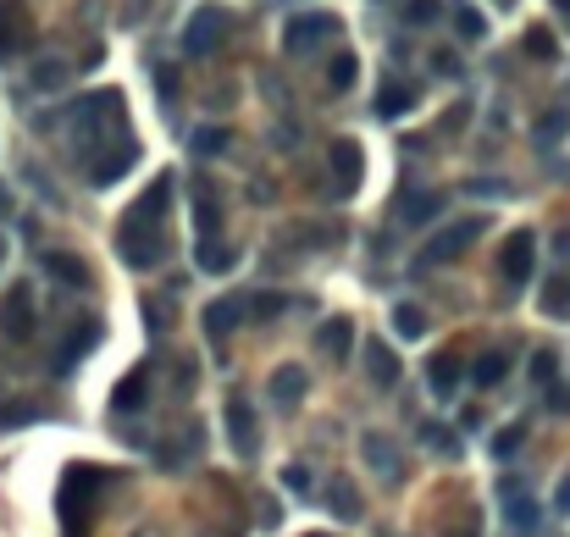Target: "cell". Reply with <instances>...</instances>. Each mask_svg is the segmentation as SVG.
Masks as SVG:
<instances>
[{"mask_svg":"<svg viewBox=\"0 0 570 537\" xmlns=\"http://www.w3.org/2000/svg\"><path fill=\"white\" fill-rule=\"evenodd\" d=\"M438 211H443V200H438V194H404V205H399V222L421 227L427 216H438Z\"/></svg>","mask_w":570,"mask_h":537,"instance_id":"d4e9b609","label":"cell"},{"mask_svg":"<svg viewBox=\"0 0 570 537\" xmlns=\"http://www.w3.org/2000/svg\"><path fill=\"white\" fill-rule=\"evenodd\" d=\"M0 261H6V239H0Z\"/></svg>","mask_w":570,"mask_h":537,"instance_id":"681fc988","label":"cell"},{"mask_svg":"<svg viewBox=\"0 0 570 537\" xmlns=\"http://www.w3.org/2000/svg\"><path fill=\"white\" fill-rule=\"evenodd\" d=\"M338 34V17L333 12H299L283 23V50L288 56H310V50H321L327 39Z\"/></svg>","mask_w":570,"mask_h":537,"instance_id":"3957f363","label":"cell"},{"mask_svg":"<svg viewBox=\"0 0 570 537\" xmlns=\"http://www.w3.org/2000/svg\"><path fill=\"white\" fill-rule=\"evenodd\" d=\"M67 78H72L67 61H39V67H34V89H45V95H50V89H61Z\"/></svg>","mask_w":570,"mask_h":537,"instance_id":"836d02e7","label":"cell"},{"mask_svg":"<svg viewBox=\"0 0 570 537\" xmlns=\"http://www.w3.org/2000/svg\"><path fill=\"white\" fill-rule=\"evenodd\" d=\"M227 139H233L227 128H200V133L189 139V150H194V156H222V150H227Z\"/></svg>","mask_w":570,"mask_h":537,"instance_id":"1f68e13d","label":"cell"},{"mask_svg":"<svg viewBox=\"0 0 570 537\" xmlns=\"http://www.w3.org/2000/svg\"><path fill=\"white\" fill-rule=\"evenodd\" d=\"M565 128H570V111L565 106H548L543 117H537V144H554V139H565Z\"/></svg>","mask_w":570,"mask_h":537,"instance_id":"f1b7e54d","label":"cell"},{"mask_svg":"<svg viewBox=\"0 0 570 537\" xmlns=\"http://www.w3.org/2000/svg\"><path fill=\"white\" fill-rule=\"evenodd\" d=\"M504 521H510L515 532H532L537 526V504L526 499V493H515L510 482H504Z\"/></svg>","mask_w":570,"mask_h":537,"instance_id":"603a6c76","label":"cell"},{"mask_svg":"<svg viewBox=\"0 0 570 537\" xmlns=\"http://www.w3.org/2000/svg\"><path fill=\"white\" fill-rule=\"evenodd\" d=\"M427 388H432V399H454V388H460V355H432L427 360Z\"/></svg>","mask_w":570,"mask_h":537,"instance_id":"4fadbf2b","label":"cell"},{"mask_svg":"<svg viewBox=\"0 0 570 537\" xmlns=\"http://www.w3.org/2000/svg\"><path fill=\"white\" fill-rule=\"evenodd\" d=\"M476 233H482V222H476V216H465V222H449L443 233H432V244L421 250V261H416V266L427 272V266H449V261H460L465 244H471Z\"/></svg>","mask_w":570,"mask_h":537,"instance_id":"5b68a950","label":"cell"},{"mask_svg":"<svg viewBox=\"0 0 570 537\" xmlns=\"http://www.w3.org/2000/svg\"><path fill=\"white\" fill-rule=\"evenodd\" d=\"M521 443H526V427H504L499 438H493V454H499V460H510V454L521 449Z\"/></svg>","mask_w":570,"mask_h":537,"instance_id":"8d00e7d4","label":"cell"},{"mask_svg":"<svg viewBox=\"0 0 570 537\" xmlns=\"http://www.w3.org/2000/svg\"><path fill=\"white\" fill-rule=\"evenodd\" d=\"M504 377H510V349H482V355L471 360V382H476V388H499Z\"/></svg>","mask_w":570,"mask_h":537,"instance_id":"9a60e30c","label":"cell"},{"mask_svg":"<svg viewBox=\"0 0 570 537\" xmlns=\"http://www.w3.org/2000/svg\"><path fill=\"white\" fill-rule=\"evenodd\" d=\"M454 34H460V39H482L487 34L482 12H476V6H454Z\"/></svg>","mask_w":570,"mask_h":537,"instance_id":"e575fe53","label":"cell"},{"mask_svg":"<svg viewBox=\"0 0 570 537\" xmlns=\"http://www.w3.org/2000/svg\"><path fill=\"white\" fill-rule=\"evenodd\" d=\"M310 482H316V477H310V466H283V488L288 493H310Z\"/></svg>","mask_w":570,"mask_h":537,"instance_id":"ab89813d","label":"cell"},{"mask_svg":"<svg viewBox=\"0 0 570 537\" xmlns=\"http://www.w3.org/2000/svg\"><path fill=\"white\" fill-rule=\"evenodd\" d=\"M554 6H559V17H565V23H570V0H554Z\"/></svg>","mask_w":570,"mask_h":537,"instance_id":"bcb514c9","label":"cell"},{"mask_svg":"<svg viewBox=\"0 0 570 537\" xmlns=\"http://www.w3.org/2000/svg\"><path fill=\"white\" fill-rule=\"evenodd\" d=\"M327 504H333V515H344V521H360V493H355V482L338 477L333 488H327Z\"/></svg>","mask_w":570,"mask_h":537,"instance_id":"4316f807","label":"cell"},{"mask_svg":"<svg viewBox=\"0 0 570 537\" xmlns=\"http://www.w3.org/2000/svg\"><path fill=\"white\" fill-rule=\"evenodd\" d=\"M89 349H95V327H78V333L67 338V349H61L56 371H72V360H78V355H89Z\"/></svg>","mask_w":570,"mask_h":537,"instance_id":"d6a6232c","label":"cell"},{"mask_svg":"<svg viewBox=\"0 0 570 537\" xmlns=\"http://www.w3.org/2000/svg\"><path fill=\"white\" fill-rule=\"evenodd\" d=\"M349 344H355V322H349V316H333V322L321 327V355H327V360H338V366H344Z\"/></svg>","mask_w":570,"mask_h":537,"instance_id":"e0dca14e","label":"cell"},{"mask_svg":"<svg viewBox=\"0 0 570 537\" xmlns=\"http://www.w3.org/2000/svg\"><path fill=\"white\" fill-rule=\"evenodd\" d=\"M28 17H23V6H0V61H12L17 50L28 45Z\"/></svg>","mask_w":570,"mask_h":537,"instance_id":"7c38bea8","label":"cell"},{"mask_svg":"<svg viewBox=\"0 0 570 537\" xmlns=\"http://www.w3.org/2000/svg\"><path fill=\"white\" fill-rule=\"evenodd\" d=\"M360 454H366V466L377 471V477L399 482V449H393L382 432H366V438H360Z\"/></svg>","mask_w":570,"mask_h":537,"instance_id":"8fae6325","label":"cell"},{"mask_svg":"<svg viewBox=\"0 0 570 537\" xmlns=\"http://www.w3.org/2000/svg\"><path fill=\"white\" fill-rule=\"evenodd\" d=\"M194 266H200V272H233V266H238V250H233V244H200Z\"/></svg>","mask_w":570,"mask_h":537,"instance_id":"484cf974","label":"cell"},{"mask_svg":"<svg viewBox=\"0 0 570 537\" xmlns=\"http://www.w3.org/2000/svg\"><path fill=\"white\" fill-rule=\"evenodd\" d=\"M454 537H476V526H460V532H454Z\"/></svg>","mask_w":570,"mask_h":537,"instance_id":"7dc6e473","label":"cell"},{"mask_svg":"<svg viewBox=\"0 0 570 537\" xmlns=\"http://www.w3.org/2000/svg\"><path fill=\"white\" fill-rule=\"evenodd\" d=\"M205 333L211 338H227V333H238V322H244V305L238 299H216V305H205Z\"/></svg>","mask_w":570,"mask_h":537,"instance_id":"2e32d148","label":"cell"},{"mask_svg":"<svg viewBox=\"0 0 570 537\" xmlns=\"http://www.w3.org/2000/svg\"><path fill=\"white\" fill-rule=\"evenodd\" d=\"M45 272L56 277V283H67V288H84L89 283V266L78 261V255H61V250L45 255Z\"/></svg>","mask_w":570,"mask_h":537,"instance_id":"44dd1931","label":"cell"},{"mask_svg":"<svg viewBox=\"0 0 570 537\" xmlns=\"http://www.w3.org/2000/svg\"><path fill=\"white\" fill-rule=\"evenodd\" d=\"M355 78H360V61L349 56H333V67H327V89H355Z\"/></svg>","mask_w":570,"mask_h":537,"instance_id":"4dcf8cb0","label":"cell"},{"mask_svg":"<svg viewBox=\"0 0 570 537\" xmlns=\"http://www.w3.org/2000/svg\"><path fill=\"white\" fill-rule=\"evenodd\" d=\"M117 255H122V266H133V272L161 266V255H167V222H150V216L128 211L122 227H117Z\"/></svg>","mask_w":570,"mask_h":537,"instance_id":"7a4b0ae2","label":"cell"},{"mask_svg":"<svg viewBox=\"0 0 570 537\" xmlns=\"http://www.w3.org/2000/svg\"><path fill=\"white\" fill-rule=\"evenodd\" d=\"M421 100V89L416 84H404V78H393V84H382L377 89V117L388 122V117H404V111Z\"/></svg>","mask_w":570,"mask_h":537,"instance_id":"5bb4252c","label":"cell"},{"mask_svg":"<svg viewBox=\"0 0 570 537\" xmlns=\"http://www.w3.org/2000/svg\"><path fill=\"white\" fill-rule=\"evenodd\" d=\"M532 266H537V239L521 227V233H510V239H504L499 272H504V283H515V288H521L526 277H532Z\"/></svg>","mask_w":570,"mask_h":537,"instance_id":"52a82bcc","label":"cell"},{"mask_svg":"<svg viewBox=\"0 0 570 537\" xmlns=\"http://www.w3.org/2000/svg\"><path fill=\"white\" fill-rule=\"evenodd\" d=\"M95 156L100 161H89V183H95V189H106V183H117L122 172L139 161V144H133V139H111L106 150H95Z\"/></svg>","mask_w":570,"mask_h":537,"instance_id":"8992f818","label":"cell"},{"mask_svg":"<svg viewBox=\"0 0 570 537\" xmlns=\"http://www.w3.org/2000/svg\"><path fill=\"white\" fill-rule=\"evenodd\" d=\"M421 443H427L432 454H443V460H454V454H460V438H454L443 421H427V427H421Z\"/></svg>","mask_w":570,"mask_h":537,"instance_id":"83f0119b","label":"cell"},{"mask_svg":"<svg viewBox=\"0 0 570 537\" xmlns=\"http://www.w3.org/2000/svg\"><path fill=\"white\" fill-rule=\"evenodd\" d=\"M272 399L283 410H294L299 399H305V371H299V366H277L272 371Z\"/></svg>","mask_w":570,"mask_h":537,"instance_id":"d6986e66","label":"cell"},{"mask_svg":"<svg viewBox=\"0 0 570 537\" xmlns=\"http://www.w3.org/2000/svg\"><path fill=\"white\" fill-rule=\"evenodd\" d=\"M122 89H100V95L78 100L72 106V139L84 144L89 156L95 150H106V139H122Z\"/></svg>","mask_w":570,"mask_h":537,"instance_id":"6da1fadb","label":"cell"},{"mask_svg":"<svg viewBox=\"0 0 570 537\" xmlns=\"http://www.w3.org/2000/svg\"><path fill=\"white\" fill-rule=\"evenodd\" d=\"M493 6H515V0H493Z\"/></svg>","mask_w":570,"mask_h":537,"instance_id":"c3c4849f","label":"cell"},{"mask_svg":"<svg viewBox=\"0 0 570 537\" xmlns=\"http://www.w3.org/2000/svg\"><path fill=\"white\" fill-rule=\"evenodd\" d=\"M554 366H559V360L548 355V349H537V355H532V382H554Z\"/></svg>","mask_w":570,"mask_h":537,"instance_id":"b9f144b4","label":"cell"},{"mask_svg":"<svg viewBox=\"0 0 570 537\" xmlns=\"http://www.w3.org/2000/svg\"><path fill=\"white\" fill-rule=\"evenodd\" d=\"M144 399H150V371H144V366H133L128 377L117 382V394H111V405H117V416H122V410H139Z\"/></svg>","mask_w":570,"mask_h":537,"instance_id":"ac0fdd59","label":"cell"},{"mask_svg":"<svg viewBox=\"0 0 570 537\" xmlns=\"http://www.w3.org/2000/svg\"><path fill=\"white\" fill-rule=\"evenodd\" d=\"M34 416H39L34 405H6V410H0V427H28Z\"/></svg>","mask_w":570,"mask_h":537,"instance_id":"60d3db41","label":"cell"},{"mask_svg":"<svg viewBox=\"0 0 570 537\" xmlns=\"http://www.w3.org/2000/svg\"><path fill=\"white\" fill-rule=\"evenodd\" d=\"M443 17V0H404V28H432Z\"/></svg>","mask_w":570,"mask_h":537,"instance_id":"f546056e","label":"cell"},{"mask_svg":"<svg viewBox=\"0 0 570 537\" xmlns=\"http://www.w3.org/2000/svg\"><path fill=\"white\" fill-rule=\"evenodd\" d=\"M155 89H161V100H172V95H178V72H155Z\"/></svg>","mask_w":570,"mask_h":537,"instance_id":"7bdbcfd3","label":"cell"},{"mask_svg":"<svg viewBox=\"0 0 570 537\" xmlns=\"http://www.w3.org/2000/svg\"><path fill=\"white\" fill-rule=\"evenodd\" d=\"M393 333L410 338V344L427 338V311H421V305H393Z\"/></svg>","mask_w":570,"mask_h":537,"instance_id":"cb8c5ba5","label":"cell"},{"mask_svg":"<svg viewBox=\"0 0 570 537\" xmlns=\"http://www.w3.org/2000/svg\"><path fill=\"white\" fill-rule=\"evenodd\" d=\"M12 211V194H6V183H0V216Z\"/></svg>","mask_w":570,"mask_h":537,"instance_id":"f6af8a7d","label":"cell"},{"mask_svg":"<svg viewBox=\"0 0 570 537\" xmlns=\"http://www.w3.org/2000/svg\"><path fill=\"white\" fill-rule=\"evenodd\" d=\"M554 504H559V510H570V477H565V482H559V493H554Z\"/></svg>","mask_w":570,"mask_h":537,"instance_id":"ee69618b","label":"cell"},{"mask_svg":"<svg viewBox=\"0 0 570 537\" xmlns=\"http://www.w3.org/2000/svg\"><path fill=\"white\" fill-rule=\"evenodd\" d=\"M277 311H283V299H277V294H261L255 305H244V316H255V322H272Z\"/></svg>","mask_w":570,"mask_h":537,"instance_id":"f35d334b","label":"cell"},{"mask_svg":"<svg viewBox=\"0 0 570 537\" xmlns=\"http://www.w3.org/2000/svg\"><path fill=\"white\" fill-rule=\"evenodd\" d=\"M0 333L12 338V344H23V338L34 333V294H28V288H12V294H6V305H0Z\"/></svg>","mask_w":570,"mask_h":537,"instance_id":"9c48e42d","label":"cell"},{"mask_svg":"<svg viewBox=\"0 0 570 537\" xmlns=\"http://www.w3.org/2000/svg\"><path fill=\"white\" fill-rule=\"evenodd\" d=\"M227 443H233L238 460H255V449H261V432H255L250 399H227Z\"/></svg>","mask_w":570,"mask_h":537,"instance_id":"ba28073f","label":"cell"},{"mask_svg":"<svg viewBox=\"0 0 570 537\" xmlns=\"http://www.w3.org/2000/svg\"><path fill=\"white\" fill-rule=\"evenodd\" d=\"M333 178H338V189H344V194L360 189V178H366V161H360V144H355V139H338V144H333Z\"/></svg>","mask_w":570,"mask_h":537,"instance_id":"30bf717a","label":"cell"},{"mask_svg":"<svg viewBox=\"0 0 570 537\" xmlns=\"http://www.w3.org/2000/svg\"><path fill=\"white\" fill-rule=\"evenodd\" d=\"M366 371H371L377 388H393V382H399V355H393L388 344H366Z\"/></svg>","mask_w":570,"mask_h":537,"instance_id":"ffe728a7","label":"cell"},{"mask_svg":"<svg viewBox=\"0 0 570 537\" xmlns=\"http://www.w3.org/2000/svg\"><path fill=\"white\" fill-rule=\"evenodd\" d=\"M526 50H532L537 61H554V34H548V28H532V34H526Z\"/></svg>","mask_w":570,"mask_h":537,"instance_id":"74e56055","label":"cell"},{"mask_svg":"<svg viewBox=\"0 0 570 537\" xmlns=\"http://www.w3.org/2000/svg\"><path fill=\"white\" fill-rule=\"evenodd\" d=\"M543 311L548 316H570V277H559V283L543 294Z\"/></svg>","mask_w":570,"mask_h":537,"instance_id":"d590c367","label":"cell"},{"mask_svg":"<svg viewBox=\"0 0 570 537\" xmlns=\"http://www.w3.org/2000/svg\"><path fill=\"white\" fill-rule=\"evenodd\" d=\"M227 23L233 17L222 12V6H200V12L189 17V28H183V50L189 56H211V50L227 45Z\"/></svg>","mask_w":570,"mask_h":537,"instance_id":"277c9868","label":"cell"},{"mask_svg":"<svg viewBox=\"0 0 570 537\" xmlns=\"http://www.w3.org/2000/svg\"><path fill=\"white\" fill-rule=\"evenodd\" d=\"M194 227H200V244H211V233H222V205L211 189L194 194Z\"/></svg>","mask_w":570,"mask_h":537,"instance_id":"7402d4cb","label":"cell"}]
</instances>
